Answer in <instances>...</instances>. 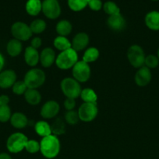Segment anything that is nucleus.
Returning <instances> with one entry per match:
<instances>
[{"label": "nucleus", "mask_w": 159, "mask_h": 159, "mask_svg": "<svg viewBox=\"0 0 159 159\" xmlns=\"http://www.w3.org/2000/svg\"><path fill=\"white\" fill-rule=\"evenodd\" d=\"M60 141L57 136L51 134L44 137L40 143V151L46 158H54L60 152Z\"/></svg>", "instance_id": "obj_1"}, {"label": "nucleus", "mask_w": 159, "mask_h": 159, "mask_svg": "<svg viewBox=\"0 0 159 159\" xmlns=\"http://www.w3.org/2000/svg\"><path fill=\"white\" fill-rule=\"evenodd\" d=\"M78 61L77 53L73 48L62 51L55 59V64L60 69L67 70L73 68Z\"/></svg>", "instance_id": "obj_2"}, {"label": "nucleus", "mask_w": 159, "mask_h": 159, "mask_svg": "<svg viewBox=\"0 0 159 159\" xmlns=\"http://www.w3.org/2000/svg\"><path fill=\"white\" fill-rule=\"evenodd\" d=\"M45 81V74L41 69L32 68L29 70L25 75L23 82L26 84L27 89H37L41 86Z\"/></svg>", "instance_id": "obj_3"}, {"label": "nucleus", "mask_w": 159, "mask_h": 159, "mask_svg": "<svg viewBox=\"0 0 159 159\" xmlns=\"http://www.w3.org/2000/svg\"><path fill=\"white\" fill-rule=\"evenodd\" d=\"M61 89L67 98L76 99L80 96L81 87L80 82L73 78H65L61 82Z\"/></svg>", "instance_id": "obj_4"}, {"label": "nucleus", "mask_w": 159, "mask_h": 159, "mask_svg": "<svg viewBox=\"0 0 159 159\" xmlns=\"http://www.w3.org/2000/svg\"><path fill=\"white\" fill-rule=\"evenodd\" d=\"M28 139L23 134L14 133L9 137L6 147L11 153H19L25 148Z\"/></svg>", "instance_id": "obj_5"}, {"label": "nucleus", "mask_w": 159, "mask_h": 159, "mask_svg": "<svg viewBox=\"0 0 159 159\" xmlns=\"http://www.w3.org/2000/svg\"><path fill=\"white\" fill-rule=\"evenodd\" d=\"M145 54L143 48L139 45H132L127 51V58L132 67L140 68L143 66Z\"/></svg>", "instance_id": "obj_6"}, {"label": "nucleus", "mask_w": 159, "mask_h": 159, "mask_svg": "<svg viewBox=\"0 0 159 159\" xmlns=\"http://www.w3.org/2000/svg\"><path fill=\"white\" fill-rule=\"evenodd\" d=\"M11 33L14 38L20 41L21 40L26 41L29 40L32 36V32L30 26L23 22L14 23L11 26Z\"/></svg>", "instance_id": "obj_7"}, {"label": "nucleus", "mask_w": 159, "mask_h": 159, "mask_svg": "<svg viewBox=\"0 0 159 159\" xmlns=\"http://www.w3.org/2000/svg\"><path fill=\"white\" fill-rule=\"evenodd\" d=\"M98 113V108L97 103L84 102L80 107L78 110V115L80 120L84 122H90L95 119Z\"/></svg>", "instance_id": "obj_8"}, {"label": "nucleus", "mask_w": 159, "mask_h": 159, "mask_svg": "<svg viewBox=\"0 0 159 159\" xmlns=\"http://www.w3.org/2000/svg\"><path fill=\"white\" fill-rule=\"evenodd\" d=\"M73 79L79 82H85L90 79V68L87 63L80 61L73 67Z\"/></svg>", "instance_id": "obj_9"}, {"label": "nucleus", "mask_w": 159, "mask_h": 159, "mask_svg": "<svg viewBox=\"0 0 159 159\" xmlns=\"http://www.w3.org/2000/svg\"><path fill=\"white\" fill-rule=\"evenodd\" d=\"M42 12L47 18L51 20L57 19L61 14V6L58 0H44Z\"/></svg>", "instance_id": "obj_10"}, {"label": "nucleus", "mask_w": 159, "mask_h": 159, "mask_svg": "<svg viewBox=\"0 0 159 159\" xmlns=\"http://www.w3.org/2000/svg\"><path fill=\"white\" fill-rule=\"evenodd\" d=\"M59 104L54 100H50L45 102L41 110V115L45 119H51L59 113Z\"/></svg>", "instance_id": "obj_11"}, {"label": "nucleus", "mask_w": 159, "mask_h": 159, "mask_svg": "<svg viewBox=\"0 0 159 159\" xmlns=\"http://www.w3.org/2000/svg\"><path fill=\"white\" fill-rule=\"evenodd\" d=\"M151 69L143 66L138 69L135 75V82L138 86L143 87L147 85L151 81Z\"/></svg>", "instance_id": "obj_12"}, {"label": "nucleus", "mask_w": 159, "mask_h": 159, "mask_svg": "<svg viewBox=\"0 0 159 159\" xmlns=\"http://www.w3.org/2000/svg\"><path fill=\"white\" fill-rule=\"evenodd\" d=\"M17 80V75L12 70H6L0 72V88L8 89L12 87Z\"/></svg>", "instance_id": "obj_13"}, {"label": "nucleus", "mask_w": 159, "mask_h": 159, "mask_svg": "<svg viewBox=\"0 0 159 159\" xmlns=\"http://www.w3.org/2000/svg\"><path fill=\"white\" fill-rule=\"evenodd\" d=\"M107 24L110 29L115 31H121L126 26V20L121 14L109 16L107 20Z\"/></svg>", "instance_id": "obj_14"}, {"label": "nucleus", "mask_w": 159, "mask_h": 159, "mask_svg": "<svg viewBox=\"0 0 159 159\" xmlns=\"http://www.w3.org/2000/svg\"><path fill=\"white\" fill-rule=\"evenodd\" d=\"M89 43V37L85 33H79L76 34L72 41V48L76 51H83Z\"/></svg>", "instance_id": "obj_15"}, {"label": "nucleus", "mask_w": 159, "mask_h": 159, "mask_svg": "<svg viewBox=\"0 0 159 159\" xmlns=\"http://www.w3.org/2000/svg\"><path fill=\"white\" fill-rule=\"evenodd\" d=\"M55 53L51 48H45L40 54V61L44 68H48L55 61Z\"/></svg>", "instance_id": "obj_16"}, {"label": "nucleus", "mask_w": 159, "mask_h": 159, "mask_svg": "<svg viewBox=\"0 0 159 159\" xmlns=\"http://www.w3.org/2000/svg\"><path fill=\"white\" fill-rule=\"evenodd\" d=\"M24 60L26 65L29 66L34 67L37 65L38 61H40V54L37 49H34L32 47H27L25 50L24 52Z\"/></svg>", "instance_id": "obj_17"}, {"label": "nucleus", "mask_w": 159, "mask_h": 159, "mask_svg": "<svg viewBox=\"0 0 159 159\" xmlns=\"http://www.w3.org/2000/svg\"><path fill=\"white\" fill-rule=\"evenodd\" d=\"M145 24L151 30H159V12L151 11L145 16Z\"/></svg>", "instance_id": "obj_18"}, {"label": "nucleus", "mask_w": 159, "mask_h": 159, "mask_svg": "<svg viewBox=\"0 0 159 159\" xmlns=\"http://www.w3.org/2000/svg\"><path fill=\"white\" fill-rule=\"evenodd\" d=\"M10 123L15 128L22 129L27 125L28 120L23 113H15L11 116Z\"/></svg>", "instance_id": "obj_19"}, {"label": "nucleus", "mask_w": 159, "mask_h": 159, "mask_svg": "<svg viewBox=\"0 0 159 159\" xmlns=\"http://www.w3.org/2000/svg\"><path fill=\"white\" fill-rule=\"evenodd\" d=\"M25 99L30 105L35 106L40 103L41 100V96L37 89H27L24 93Z\"/></svg>", "instance_id": "obj_20"}, {"label": "nucleus", "mask_w": 159, "mask_h": 159, "mask_svg": "<svg viewBox=\"0 0 159 159\" xmlns=\"http://www.w3.org/2000/svg\"><path fill=\"white\" fill-rule=\"evenodd\" d=\"M42 10V2L41 0H28L26 3V11L29 15L37 16Z\"/></svg>", "instance_id": "obj_21"}, {"label": "nucleus", "mask_w": 159, "mask_h": 159, "mask_svg": "<svg viewBox=\"0 0 159 159\" xmlns=\"http://www.w3.org/2000/svg\"><path fill=\"white\" fill-rule=\"evenodd\" d=\"M6 50L9 55H10L11 57H17L22 51L21 42L17 39H12L9 40L6 47Z\"/></svg>", "instance_id": "obj_22"}, {"label": "nucleus", "mask_w": 159, "mask_h": 159, "mask_svg": "<svg viewBox=\"0 0 159 159\" xmlns=\"http://www.w3.org/2000/svg\"><path fill=\"white\" fill-rule=\"evenodd\" d=\"M56 32L59 34V36L65 37L69 35L72 31V24L68 20H61L56 25Z\"/></svg>", "instance_id": "obj_23"}, {"label": "nucleus", "mask_w": 159, "mask_h": 159, "mask_svg": "<svg viewBox=\"0 0 159 159\" xmlns=\"http://www.w3.org/2000/svg\"><path fill=\"white\" fill-rule=\"evenodd\" d=\"M35 131L41 137H47L51 134V126L45 121H38L35 124Z\"/></svg>", "instance_id": "obj_24"}, {"label": "nucleus", "mask_w": 159, "mask_h": 159, "mask_svg": "<svg viewBox=\"0 0 159 159\" xmlns=\"http://www.w3.org/2000/svg\"><path fill=\"white\" fill-rule=\"evenodd\" d=\"M53 43H54L55 48L59 50V51H61V52L66 51V50L72 48L71 43L65 37L59 36V37H57L55 39Z\"/></svg>", "instance_id": "obj_25"}, {"label": "nucleus", "mask_w": 159, "mask_h": 159, "mask_svg": "<svg viewBox=\"0 0 159 159\" xmlns=\"http://www.w3.org/2000/svg\"><path fill=\"white\" fill-rule=\"evenodd\" d=\"M80 97L84 102H88V103H97V96L96 93H94L91 89H84L81 91Z\"/></svg>", "instance_id": "obj_26"}, {"label": "nucleus", "mask_w": 159, "mask_h": 159, "mask_svg": "<svg viewBox=\"0 0 159 159\" xmlns=\"http://www.w3.org/2000/svg\"><path fill=\"white\" fill-rule=\"evenodd\" d=\"M99 57V51L96 48H90L84 52L83 61L86 63H90L97 60Z\"/></svg>", "instance_id": "obj_27"}, {"label": "nucleus", "mask_w": 159, "mask_h": 159, "mask_svg": "<svg viewBox=\"0 0 159 159\" xmlns=\"http://www.w3.org/2000/svg\"><path fill=\"white\" fill-rule=\"evenodd\" d=\"M30 28H31L32 34H41L46 29V23L43 20L37 19V20H34L31 23Z\"/></svg>", "instance_id": "obj_28"}, {"label": "nucleus", "mask_w": 159, "mask_h": 159, "mask_svg": "<svg viewBox=\"0 0 159 159\" xmlns=\"http://www.w3.org/2000/svg\"><path fill=\"white\" fill-rule=\"evenodd\" d=\"M88 0H68V6L71 10L79 12L87 6Z\"/></svg>", "instance_id": "obj_29"}, {"label": "nucleus", "mask_w": 159, "mask_h": 159, "mask_svg": "<svg viewBox=\"0 0 159 159\" xmlns=\"http://www.w3.org/2000/svg\"><path fill=\"white\" fill-rule=\"evenodd\" d=\"M103 9L105 12V13H107L109 16H113L120 13L119 7L114 2H106L103 5Z\"/></svg>", "instance_id": "obj_30"}, {"label": "nucleus", "mask_w": 159, "mask_h": 159, "mask_svg": "<svg viewBox=\"0 0 159 159\" xmlns=\"http://www.w3.org/2000/svg\"><path fill=\"white\" fill-rule=\"evenodd\" d=\"M51 133L54 134V135H60L65 133V124L64 122L61 119L58 118L55 120L54 124L51 126Z\"/></svg>", "instance_id": "obj_31"}, {"label": "nucleus", "mask_w": 159, "mask_h": 159, "mask_svg": "<svg viewBox=\"0 0 159 159\" xmlns=\"http://www.w3.org/2000/svg\"><path fill=\"white\" fill-rule=\"evenodd\" d=\"M144 65L149 69L157 68L159 65L158 57H157V56L154 55V54H149V55L145 57Z\"/></svg>", "instance_id": "obj_32"}, {"label": "nucleus", "mask_w": 159, "mask_h": 159, "mask_svg": "<svg viewBox=\"0 0 159 159\" xmlns=\"http://www.w3.org/2000/svg\"><path fill=\"white\" fill-rule=\"evenodd\" d=\"M65 121L68 123L70 125H75L78 123L80 118L78 115V112L74 111V110H70L68 111L65 115Z\"/></svg>", "instance_id": "obj_33"}, {"label": "nucleus", "mask_w": 159, "mask_h": 159, "mask_svg": "<svg viewBox=\"0 0 159 159\" xmlns=\"http://www.w3.org/2000/svg\"><path fill=\"white\" fill-rule=\"evenodd\" d=\"M27 90L26 84L23 81H17L12 85V92L17 95H23Z\"/></svg>", "instance_id": "obj_34"}, {"label": "nucleus", "mask_w": 159, "mask_h": 159, "mask_svg": "<svg viewBox=\"0 0 159 159\" xmlns=\"http://www.w3.org/2000/svg\"><path fill=\"white\" fill-rule=\"evenodd\" d=\"M25 149L31 154L37 153L40 151V143L34 140H28L25 146Z\"/></svg>", "instance_id": "obj_35"}, {"label": "nucleus", "mask_w": 159, "mask_h": 159, "mask_svg": "<svg viewBox=\"0 0 159 159\" xmlns=\"http://www.w3.org/2000/svg\"><path fill=\"white\" fill-rule=\"evenodd\" d=\"M11 116V110L9 106L0 107V122H7Z\"/></svg>", "instance_id": "obj_36"}, {"label": "nucleus", "mask_w": 159, "mask_h": 159, "mask_svg": "<svg viewBox=\"0 0 159 159\" xmlns=\"http://www.w3.org/2000/svg\"><path fill=\"white\" fill-rule=\"evenodd\" d=\"M87 6L90 7V9L94 11H98L103 7L101 0H88Z\"/></svg>", "instance_id": "obj_37"}, {"label": "nucleus", "mask_w": 159, "mask_h": 159, "mask_svg": "<svg viewBox=\"0 0 159 159\" xmlns=\"http://www.w3.org/2000/svg\"><path fill=\"white\" fill-rule=\"evenodd\" d=\"M64 107H65V110L68 111L73 110L74 107H76V101L75 99H72V98H67L64 102Z\"/></svg>", "instance_id": "obj_38"}, {"label": "nucleus", "mask_w": 159, "mask_h": 159, "mask_svg": "<svg viewBox=\"0 0 159 159\" xmlns=\"http://www.w3.org/2000/svg\"><path fill=\"white\" fill-rule=\"evenodd\" d=\"M42 40L40 37H34L32 40H31V47L34 48V49H37L41 46Z\"/></svg>", "instance_id": "obj_39"}, {"label": "nucleus", "mask_w": 159, "mask_h": 159, "mask_svg": "<svg viewBox=\"0 0 159 159\" xmlns=\"http://www.w3.org/2000/svg\"><path fill=\"white\" fill-rule=\"evenodd\" d=\"M9 102V99L7 96H0V107L2 106H8V103Z\"/></svg>", "instance_id": "obj_40"}, {"label": "nucleus", "mask_w": 159, "mask_h": 159, "mask_svg": "<svg viewBox=\"0 0 159 159\" xmlns=\"http://www.w3.org/2000/svg\"><path fill=\"white\" fill-rule=\"evenodd\" d=\"M4 65H5V59L4 57H3L2 54L0 53V72H1L2 69L3 67H4Z\"/></svg>", "instance_id": "obj_41"}, {"label": "nucleus", "mask_w": 159, "mask_h": 159, "mask_svg": "<svg viewBox=\"0 0 159 159\" xmlns=\"http://www.w3.org/2000/svg\"><path fill=\"white\" fill-rule=\"evenodd\" d=\"M0 159H12L11 156L6 153H1L0 154Z\"/></svg>", "instance_id": "obj_42"}, {"label": "nucleus", "mask_w": 159, "mask_h": 159, "mask_svg": "<svg viewBox=\"0 0 159 159\" xmlns=\"http://www.w3.org/2000/svg\"><path fill=\"white\" fill-rule=\"evenodd\" d=\"M157 57H158V59H159V48H158V50H157Z\"/></svg>", "instance_id": "obj_43"}, {"label": "nucleus", "mask_w": 159, "mask_h": 159, "mask_svg": "<svg viewBox=\"0 0 159 159\" xmlns=\"http://www.w3.org/2000/svg\"><path fill=\"white\" fill-rule=\"evenodd\" d=\"M152 1H159V0H152Z\"/></svg>", "instance_id": "obj_44"}]
</instances>
